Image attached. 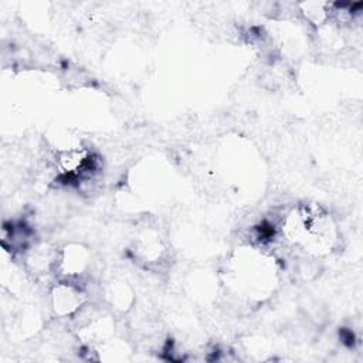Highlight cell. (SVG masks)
<instances>
[{
	"instance_id": "cell-4",
	"label": "cell",
	"mask_w": 363,
	"mask_h": 363,
	"mask_svg": "<svg viewBox=\"0 0 363 363\" xmlns=\"http://www.w3.org/2000/svg\"><path fill=\"white\" fill-rule=\"evenodd\" d=\"M89 252L82 245H67L55 258V274H60L62 279L77 282L89 267Z\"/></svg>"
},
{
	"instance_id": "cell-1",
	"label": "cell",
	"mask_w": 363,
	"mask_h": 363,
	"mask_svg": "<svg viewBox=\"0 0 363 363\" xmlns=\"http://www.w3.org/2000/svg\"><path fill=\"white\" fill-rule=\"evenodd\" d=\"M284 238L312 257H326L337 245L339 227L335 217L322 204L299 203L281 223Z\"/></svg>"
},
{
	"instance_id": "cell-2",
	"label": "cell",
	"mask_w": 363,
	"mask_h": 363,
	"mask_svg": "<svg viewBox=\"0 0 363 363\" xmlns=\"http://www.w3.org/2000/svg\"><path fill=\"white\" fill-rule=\"evenodd\" d=\"M227 286L241 299L261 302L278 284V267L272 255L257 247H240L225 267Z\"/></svg>"
},
{
	"instance_id": "cell-3",
	"label": "cell",
	"mask_w": 363,
	"mask_h": 363,
	"mask_svg": "<svg viewBox=\"0 0 363 363\" xmlns=\"http://www.w3.org/2000/svg\"><path fill=\"white\" fill-rule=\"evenodd\" d=\"M86 302V294L78 282L61 279L51 289V306L57 316L67 318L77 313Z\"/></svg>"
},
{
	"instance_id": "cell-5",
	"label": "cell",
	"mask_w": 363,
	"mask_h": 363,
	"mask_svg": "<svg viewBox=\"0 0 363 363\" xmlns=\"http://www.w3.org/2000/svg\"><path fill=\"white\" fill-rule=\"evenodd\" d=\"M94 156L86 147H68L58 152L57 167L68 177H79L94 169Z\"/></svg>"
}]
</instances>
